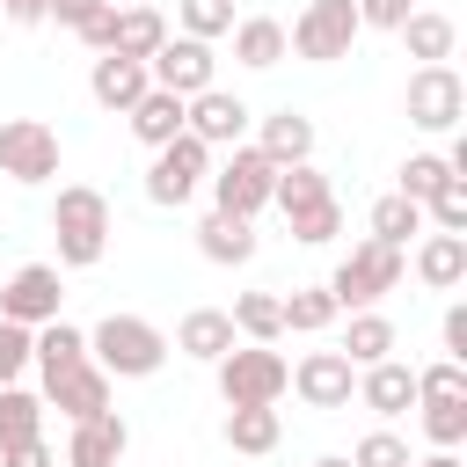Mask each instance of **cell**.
I'll return each mask as SVG.
<instances>
[{
    "label": "cell",
    "mask_w": 467,
    "mask_h": 467,
    "mask_svg": "<svg viewBox=\"0 0 467 467\" xmlns=\"http://www.w3.org/2000/svg\"><path fill=\"white\" fill-rule=\"evenodd\" d=\"M29 365H36L44 379H58V372L88 365V336H80L73 321H44V328H36V343H29Z\"/></svg>",
    "instance_id": "obj_24"
},
{
    "label": "cell",
    "mask_w": 467,
    "mask_h": 467,
    "mask_svg": "<svg viewBox=\"0 0 467 467\" xmlns=\"http://www.w3.org/2000/svg\"><path fill=\"white\" fill-rule=\"evenodd\" d=\"M51 234H58V270H95L109 248V197L88 182H66L51 204Z\"/></svg>",
    "instance_id": "obj_2"
},
{
    "label": "cell",
    "mask_w": 467,
    "mask_h": 467,
    "mask_svg": "<svg viewBox=\"0 0 467 467\" xmlns=\"http://www.w3.org/2000/svg\"><path fill=\"white\" fill-rule=\"evenodd\" d=\"M197 248H204V263H248L255 255V219H226V212H212L204 226H197Z\"/></svg>",
    "instance_id": "obj_26"
},
{
    "label": "cell",
    "mask_w": 467,
    "mask_h": 467,
    "mask_svg": "<svg viewBox=\"0 0 467 467\" xmlns=\"http://www.w3.org/2000/svg\"><path fill=\"white\" fill-rule=\"evenodd\" d=\"M336 190H328V175L314 168V161H299V168H277V182H270V204L285 212V219H299V212H314V204H328Z\"/></svg>",
    "instance_id": "obj_25"
},
{
    "label": "cell",
    "mask_w": 467,
    "mask_h": 467,
    "mask_svg": "<svg viewBox=\"0 0 467 467\" xmlns=\"http://www.w3.org/2000/svg\"><path fill=\"white\" fill-rule=\"evenodd\" d=\"M416 277H423L431 292L467 285V234H423V241H416Z\"/></svg>",
    "instance_id": "obj_21"
},
{
    "label": "cell",
    "mask_w": 467,
    "mask_h": 467,
    "mask_svg": "<svg viewBox=\"0 0 467 467\" xmlns=\"http://www.w3.org/2000/svg\"><path fill=\"white\" fill-rule=\"evenodd\" d=\"M22 438H44V394L0 387V445H22Z\"/></svg>",
    "instance_id": "obj_32"
},
{
    "label": "cell",
    "mask_w": 467,
    "mask_h": 467,
    "mask_svg": "<svg viewBox=\"0 0 467 467\" xmlns=\"http://www.w3.org/2000/svg\"><path fill=\"white\" fill-rule=\"evenodd\" d=\"M285 234H292V241H306V248H321V241H336V234H343V204L328 197V204H314V212L285 219Z\"/></svg>",
    "instance_id": "obj_38"
},
{
    "label": "cell",
    "mask_w": 467,
    "mask_h": 467,
    "mask_svg": "<svg viewBox=\"0 0 467 467\" xmlns=\"http://www.w3.org/2000/svg\"><path fill=\"white\" fill-rule=\"evenodd\" d=\"M350 7H358V29H401L416 15L409 0H350Z\"/></svg>",
    "instance_id": "obj_42"
},
{
    "label": "cell",
    "mask_w": 467,
    "mask_h": 467,
    "mask_svg": "<svg viewBox=\"0 0 467 467\" xmlns=\"http://www.w3.org/2000/svg\"><path fill=\"white\" fill-rule=\"evenodd\" d=\"M358 401H365L372 416H409V409H416V365H401V358L365 365V372H358Z\"/></svg>",
    "instance_id": "obj_16"
},
{
    "label": "cell",
    "mask_w": 467,
    "mask_h": 467,
    "mask_svg": "<svg viewBox=\"0 0 467 467\" xmlns=\"http://www.w3.org/2000/svg\"><path fill=\"white\" fill-rule=\"evenodd\" d=\"M336 321V299H328V285H299L292 299H285V328L292 336H321Z\"/></svg>",
    "instance_id": "obj_34"
},
{
    "label": "cell",
    "mask_w": 467,
    "mask_h": 467,
    "mask_svg": "<svg viewBox=\"0 0 467 467\" xmlns=\"http://www.w3.org/2000/svg\"><path fill=\"white\" fill-rule=\"evenodd\" d=\"M314 467H350V460H343V452H321V460H314Z\"/></svg>",
    "instance_id": "obj_49"
},
{
    "label": "cell",
    "mask_w": 467,
    "mask_h": 467,
    "mask_svg": "<svg viewBox=\"0 0 467 467\" xmlns=\"http://www.w3.org/2000/svg\"><path fill=\"white\" fill-rule=\"evenodd\" d=\"M175 15H182V36H197V44L234 29V0H175Z\"/></svg>",
    "instance_id": "obj_35"
},
{
    "label": "cell",
    "mask_w": 467,
    "mask_h": 467,
    "mask_svg": "<svg viewBox=\"0 0 467 467\" xmlns=\"http://www.w3.org/2000/svg\"><path fill=\"white\" fill-rule=\"evenodd\" d=\"M0 175L7 182H51L58 175V131L44 117H7L0 124Z\"/></svg>",
    "instance_id": "obj_8"
},
{
    "label": "cell",
    "mask_w": 467,
    "mask_h": 467,
    "mask_svg": "<svg viewBox=\"0 0 467 467\" xmlns=\"http://www.w3.org/2000/svg\"><path fill=\"white\" fill-rule=\"evenodd\" d=\"M277 438H285V416L277 409H226V445L234 452L263 460V452H277Z\"/></svg>",
    "instance_id": "obj_29"
},
{
    "label": "cell",
    "mask_w": 467,
    "mask_h": 467,
    "mask_svg": "<svg viewBox=\"0 0 467 467\" xmlns=\"http://www.w3.org/2000/svg\"><path fill=\"white\" fill-rule=\"evenodd\" d=\"M182 131L204 139V146H241V131H248V102L226 95V88H204V95L182 102Z\"/></svg>",
    "instance_id": "obj_13"
},
{
    "label": "cell",
    "mask_w": 467,
    "mask_h": 467,
    "mask_svg": "<svg viewBox=\"0 0 467 467\" xmlns=\"http://www.w3.org/2000/svg\"><path fill=\"white\" fill-rule=\"evenodd\" d=\"M0 7H7V22H22V29L44 22V0H0Z\"/></svg>",
    "instance_id": "obj_47"
},
{
    "label": "cell",
    "mask_w": 467,
    "mask_h": 467,
    "mask_svg": "<svg viewBox=\"0 0 467 467\" xmlns=\"http://www.w3.org/2000/svg\"><path fill=\"white\" fill-rule=\"evenodd\" d=\"M168 36H175V29H168V15H161V7H117V36H109V51L146 66Z\"/></svg>",
    "instance_id": "obj_22"
},
{
    "label": "cell",
    "mask_w": 467,
    "mask_h": 467,
    "mask_svg": "<svg viewBox=\"0 0 467 467\" xmlns=\"http://www.w3.org/2000/svg\"><path fill=\"white\" fill-rule=\"evenodd\" d=\"M234 343H241V336H234V321H226V306H190V314L175 321V350H182V358L219 365Z\"/></svg>",
    "instance_id": "obj_18"
},
{
    "label": "cell",
    "mask_w": 467,
    "mask_h": 467,
    "mask_svg": "<svg viewBox=\"0 0 467 467\" xmlns=\"http://www.w3.org/2000/svg\"><path fill=\"white\" fill-rule=\"evenodd\" d=\"M73 36H80V44H88V51L102 58V51H109V36H117V0H109V7H95V15H88V22L73 29Z\"/></svg>",
    "instance_id": "obj_43"
},
{
    "label": "cell",
    "mask_w": 467,
    "mask_h": 467,
    "mask_svg": "<svg viewBox=\"0 0 467 467\" xmlns=\"http://www.w3.org/2000/svg\"><path fill=\"white\" fill-rule=\"evenodd\" d=\"M445 182H460V175L445 168V153H409V161H401V197H409V204H431Z\"/></svg>",
    "instance_id": "obj_33"
},
{
    "label": "cell",
    "mask_w": 467,
    "mask_h": 467,
    "mask_svg": "<svg viewBox=\"0 0 467 467\" xmlns=\"http://www.w3.org/2000/svg\"><path fill=\"white\" fill-rule=\"evenodd\" d=\"M416 401H467V365H452V358L423 365L416 372Z\"/></svg>",
    "instance_id": "obj_37"
},
{
    "label": "cell",
    "mask_w": 467,
    "mask_h": 467,
    "mask_svg": "<svg viewBox=\"0 0 467 467\" xmlns=\"http://www.w3.org/2000/svg\"><path fill=\"white\" fill-rule=\"evenodd\" d=\"M124 117H131V139H139L146 153H161L168 139H182V95H168V88H146Z\"/></svg>",
    "instance_id": "obj_20"
},
{
    "label": "cell",
    "mask_w": 467,
    "mask_h": 467,
    "mask_svg": "<svg viewBox=\"0 0 467 467\" xmlns=\"http://www.w3.org/2000/svg\"><path fill=\"white\" fill-rule=\"evenodd\" d=\"M124 445H131L124 416H117V409H102V416L73 423V438H66V467H117V460H124Z\"/></svg>",
    "instance_id": "obj_17"
},
{
    "label": "cell",
    "mask_w": 467,
    "mask_h": 467,
    "mask_svg": "<svg viewBox=\"0 0 467 467\" xmlns=\"http://www.w3.org/2000/svg\"><path fill=\"white\" fill-rule=\"evenodd\" d=\"M58 299H66V285H58V263H22V270L0 285V321L44 328V321H58Z\"/></svg>",
    "instance_id": "obj_11"
},
{
    "label": "cell",
    "mask_w": 467,
    "mask_h": 467,
    "mask_svg": "<svg viewBox=\"0 0 467 467\" xmlns=\"http://www.w3.org/2000/svg\"><path fill=\"white\" fill-rule=\"evenodd\" d=\"M416 234H423V204H409L401 190L372 204V234H365V241H387V248H409Z\"/></svg>",
    "instance_id": "obj_31"
},
{
    "label": "cell",
    "mask_w": 467,
    "mask_h": 467,
    "mask_svg": "<svg viewBox=\"0 0 467 467\" xmlns=\"http://www.w3.org/2000/svg\"><path fill=\"white\" fill-rule=\"evenodd\" d=\"M212 73H219V58H212V44H197V36H168V44L146 58V80L168 88V95H182V102L204 95V88H219Z\"/></svg>",
    "instance_id": "obj_10"
},
{
    "label": "cell",
    "mask_w": 467,
    "mask_h": 467,
    "mask_svg": "<svg viewBox=\"0 0 467 467\" xmlns=\"http://www.w3.org/2000/svg\"><path fill=\"white\" fill-rule=\"evenodd\" d=\"M401 277H409V248L358 241V248L336 263V277H328V299H336V314H365V306H372V299H387Z\"/></svg>",
    "instance_id": "obj_3"
},
{
    "label": "cell",
    "mask_w": 467,
    "mask_h": 467,
    "mask_svg": "<svg viewBox=\"0 0 467 467\" xmlns=\"http://www.w3.org/2000/svg\"><path fill=\"white\" fill-rule=\"evenodd\" d=\"M292 394H299L306 409H350V394H358V365H350L343 350H306V358L292 365Z\"/></svg>",
    "instance_id": "obj_12"
},
{
    "label": "cell",
    "mask_w": 467,
    "mask_h": 467,
    "mask_svg": "<svg viewBox=\"0 0 467 467\" xmlns=\"http://www.w3.org/2000/svg\"><path fill=\"white\" fill-rule=\"evenodd\" d=\"M44 409H66V423H88L109 409V372L102 365H73L58 379H44Z\"/></svg>",
    "instance_id": "obj_14"
},
{
    "label": "cell",
    "mask_w": 467,
    "mask_h": 467,
    "mask_svg": "<svg viewBox=\"0 0 467 467\" xmlns=\"http://www.w3.org/2000/svg\"><path fill=\"white\" fill-rule=\"evenodd\" d=\"M0 467H51V445H44V438H22V445H0Z\"/></svg>",
    "instance_id": "obj_45"
},
{
    "label": "cell",
    "mask_w": 467,
    "mask_h": 467,
    "mask_svg": "<svg viewBox=\"0 0 467 467\" xmlns=\"http://www.w3.org/2000/svg\"><path fill=\"white\" fill-rule=\"evenodd\" d=\"M95 7H109V0H44V22H58V29H80Z\"/></svg>",
    "instance_id": "obj_44"
},
{
    "label": "cell",
    "mask_w": 467,
    "mask_h": 467,
    "mask_svg": "<svg viewBox=\"0 0 467 467\" xmlns=\"http://www.w3.org/2000/svg\"><path fill=\"white\" fill-rule=\"evenodd\" d=\"M226 36H234V58L255 66V73L285 58V22H277V15H248V22H234Z\"/></svg>",
    "instance_id": "obj_27"
},
{
    "label": "cell",
    "mask_w": 467,
    "mask_h": 467,
    "mask_svg": "<svg viewBox=\"0 0 467 467\" xmlns=\"http://www.w3.org/2000/svg\"><path fill=\"white\" fill-rule=\"evenodd\" d=\"M350 44H358V7H350V0H306V7H299V22L285 29V51L314 58V66L350 58Z\"/></svg>",
    "instance_id": "obj_5"
},
{
    "label": "cell",
    "mask_w": 467,
    "mask_h": 467,
    "mask_svg": "<svg viewBox=\"0 0 467 467\" xmlns=\"http://www.w3.org/2000/svg\"><path fill=\"white\" fill-rule=\"evenodd\" d=\"M88 365H102L109 379H153L168 365V336L146 314H102L88 328Z\"/></svg>",
    "instance_id": "obj_1"
},
{
    "label": "cell",
    "mask_w": 467,
    "mask_h": 467,
    "mask_svg": "<svg viewBox=\"0 0 467 467\" xmlns=\"http://www.w3.org/2000/svg\"><path fill=\"white\" fill-rule=\"evenodd\" d=\"M394 36L409 44V58H423V66H445V58H452V44H460V22H452V15H431V7H416V15H409Z\"/></svg>",
    "instance_id": "obj_23"
},
{
    "label": "cell",
    "mask_w": 467,
    "mask_h": 467,
    "mask_svg": "<svg viewBox=\"0 0 467 467\" xmlns=\"http://www.w3.org/2000/svg\"><path fill=\"white\" fill-rule=\"evenodd\" d=\"M423 219H431L438 234H467V182H445V190L423 204Z\"/></svg>",
    "instance_id": "obj_39"
},
{
    "label": "cell",
    "mask_w": 467,
    "mask_h": 467,
    "mask_svg": "<svg viewBox=\"0 0 467 467\" xmlns=\"http://www.w3.org/2000/svg\"><path fill=\"white\" fill-rule=\"evenodd\" d=\"M212 212H226V219H255L263 204H270V182H277V168L255 153V146H234L212 175Z\"/></svg>",
    "instance_id": "obj_6"
},
{
    "label": "cell",
    "mask_w": 467,
    "mask_h": 467,
    "mask_svg": "<svg viewBox=\"0 0 467 467\" xmlns=\"http://www.w3.org/2000/svg\"><path fill=\"white\" fill-rule=\"evenodd\" d=\"M292 387V365L270 350V343H234L219 358V394L226 409H277V394Z\"/></svg>",
    "instance_id": "obj_4"
},
{
    "label": "cell",
    "mask_w": 467,
    "mask_h": 467,
    "mask_svg": "<svg viewBox=\"0 0 467 467\" xmlns=\"http://www.w3.org/2000/svg\"><path fill=\"white\" fill-rule=\"evenodd\" d=\"M226 321H234L241 343H277V336H285V299H277V292H241Z\"/></svg>",
    "instance_id": "obj_28"
},
{
    "label": "cell",
    "mask_w": 467,
    "mask_h": 467,
    "mask_svg": "<svg viewBox=\"0 0 467 467\" xmlns=\"http://www.w3.org/2000/svg\"><path fill=\"white\" fill-rule=\"evenodd\" d=\"M409 467H460V452H431V460H409Z\"/></svg>",
    "instance_id": "obj_48"
},
{
    "label": "cell",
    "mask_w": 467,
    "mask_h": 467,
    "mask_svg": "<svg viewBox=\"0 0 467 467\" xmlns=\"http://www.w3.org/2000/svg\"><path fill=\"white\" fill-rule=\"evenodd\" d=\"M212 175V146L204 139H168L161 153H153V168H146V197L161 204V212H182L190 197H197V182Z\"/></svg>",
    "instance_id": "obj_7"
},
{
    "label": "cell",
    "mask_w": 467,
    "mask_h": 467,
    "mask_svg": "<svg viewBox=\"0 0 467 467\" xmlns=\"http://www.w3.org/2000/svg\"><path fill=\"white\" fill-rule=\"evenodd\" d=\"M255 153H263L270 168H299V161H314V117H299V109H270V117L255 124Z\"/></svg>",
    "instance_id": "obj_15"
},
{
    "label": "cell",
    "mask_w": 467,
    "mask_h": 467,
    "mask_svg": "<svg viewBox=\"0 0 467 467\" xmlns=\"http://www.w3.org/2000/svg\"><path fill=\"white\" fill-rule=\"evenodd\" d=\"M29 343H36V328H22V321H0V387H15V379H22V365H29Z\"/></svg>",
    "instance_id": "obj_41"
},
{
    "label": "cell",
    "mask_w": 467,
    "mask_h": 467,
    "mask_svg": "<svg viewBox=\"0 0 467 467\" xmlns=\"http://www.w3.org/2000/svg\"><path fill=\"white\" fill-rule=\"evenodd\" d=\"M423 438H431L438 452H460V438H467V401H423Z\"/></svg>",
    "instance_id": "obj_36"
},
{
    "label": "cell",
    "mask_w": 467,
    "mask_h": 467,
    "mask_svg": "<svg viewBox=\"0 0 467 467\" xmlns=\"http://www.w3.org/2000/svg\"><path fill=\"white\" fill-rule=\"evenodd\" d=\"M350 467H409V445L394 431H365L358 452H350Z\"/></svg>",
    "instance_id": "obj_40"
},
{
    "label": "cell",
    "mask_w": 467,
    "mask_h": 467,
    "mask_svg": "<svg viewBox=\"0 0 467 467\" xmlns=\"http://www.w3.org/2000/svg\"><path fill=\"white\" fill-rule=\"evenodd\" d=\"M467 117V80L452 66H416L409 73V124L416 131H460Z\"/></svg>",
    "instance_id": "obj_9"
},
{
    "label": "cell",
    "mask_w": 467,
    "mask_h": 467,
    "mask_svg": "<svg viewBox=\"0 0 467 467\" xmlns=\"http://www.w3.org/2000/svg\"><path fill=\"white\" fill-rule=\"evenodd\" d=\"M445 358L467 365V306H445Z\"/></svg>",
    "instance_id": "obj_46"
},
{
    "label": "cell",
    "mask_w": 467,
    "mask_h": 467,
    "mask_svg": "<svg viewBox=\"0 0 467 467\" xmlns=\"http://www.w3.org/2000/svg\"><path fill=\"white\" fill-rule=\"evenodd\" d=\"M343 358H350L358 372H365V365H379V358H394V321H387V314H372V306H365V314H350Z\"/></svg>",
    "instance_id": "obj_30"
},
{
    "label": "cell",
    "mask_w": 467,
    "mask_h": 467,
    "mask_svg": "<svg viewBox=\"0 0 467 467\" xmlns=\"http://www.w3.org/2000/svg\"><path fill=\"white\" fill-rule=\"evenodd\" d=\"M146 88H153V80H146V66H139V58H117V51H102V58H95V73H88V95H95L102 109H117V117H124Z\"/></svg>",
    "instance_id": "obj_19"
}]
</instances>
